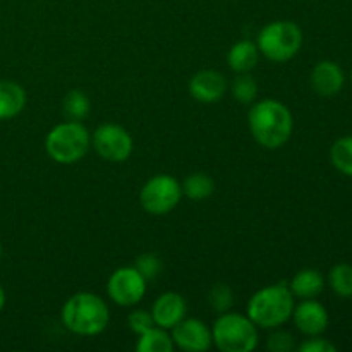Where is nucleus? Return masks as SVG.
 Returning a JSON list of instances; mask_svg holds the SVG:
<instances>
[{"mask_svg": "<svg viewBox=\"0 0 352 352\" xmlns=\"http://www.w3.org/2000/svg\"><path fill=\"white\" fill-rule=\"evenodd\" d=\"M248 126L251 136L267 150L284 146L294 129V119L287 105L278 100L265 98L251 103L248 113Z\"/></svg>", "mask_w": 352, "mask_h": 352, "instance_id": "obj_1", "label": "nucleus"}, {"mask_svg": "<svg viewBox=\"0 0 352 352\" xmlns=\"http://www.w3.org/2000/svg\"><path fill=\"white\" fill-rule=\"evenodd\" d=\"M62 323L69 332L81 337H93L109 327L110 309L105 299L93 292H76L64 302Z\"/></svg>", "mask_w": 352, "mask_h": 352, "instance_id": "obj_2", "label": "nucleus"}, {"mask_svg": "<svg viewBox=\"0 0 352 352\" xmlns=\"http://www.w3.org/2000/svg\"><path fill=\"white\" fill-rule=\"evenodd\" d=\"M294 306L291 289L280 282L254 292L248 301L246 315L258 329L274 330L291 320Z\"/></svg>", "mask_w": 352, "mask_h": 352, "instance_id": "obj_3", "label": "nucleus"}, {"mask_svg": "<svg viewBox=\"0 0 352 352\" xmlns=\"http://www.w3.org/2000/svg\"><path fill=\"white\" fill-rule=\"evenodd\" d=\"M91 146V134L78 120H65L48 131L45 138V151L60 165L78 164L86 157Z\"/></svg>", "mask_w": 352, "mask_h": 352, "instance_id": "obj_4", "label": "nucleus"}, {"mask_svg": "<svg viewBox=\"0 0 352 352\" xmlns=\"http://www.w3.org/2000/svg\"><path fill=\"white\" fill-rule=\"evenodd\" d=\"M213 346L222 352H251L258 346V327L248 315L220 313L212 327Z\"/></svg>", "mask_w": 352, "mask_h": 352, "instance_id": "obj_5", "label": "nucleus"}, {"mask_svg": "<svg viewBox=\"0 0 352 352\" xmlns=\"http://www.w3.org/2000/svg\"><path fill=\"white\" fill-rule=\"evenodd\" d=\"M256 45L260 54L272 62H287L302 47V31L294 21H272L261 28Z\"/></svg>", "mask_w": 352, "mask_h": 352, "instance_id": "obj_6", "label": "nucleus"}, {"mask_svg": "<svg viewBox=\"0 0 352 352\" xmlns=\"http://www.w3.org/2000/svg\"><path fill=\"white\" fill-rule=\"evenodd\" d=\"M181 198V182L168 174H158L148 179L140 192V203L143 210L155 217L170 213L179 205Z\"/></svg>", "mask_w": 352, "mask_h": 352, "instance_id": "obj_7", "label": "nucleus"}, {"mask_svg": "<svg viewBox=\"0 0 352 352\" xmlns=\"http://www.w3.org/2000/svg\"><path fill=\"white\" fill-rule=\"evenodd\" d=\"M91 144L98 157L112 164H122L133 155L134 143L126 127L119 124H102L91 134Z\"/></svg>", "mask_w": 352, "mask_h": 352, "instance_id": "obj_8", "label": "nucleus"}, {"mask_svg": "<svg viewBox=\"0 0 352 352\" xmlns=\"http://www.w3.org/2000/svg\"><path fill=\"white\" fill-rule=\"evenodd\" d=\"M148 280L136 270V267H120L107 282V294L117 306L131 308L143 301Z\"/></svg>", "mask_w": 352, "mask_h": 352, "instance_id": "obj_9", "label": "nucleus"}, {"mask_svg": "<svg viewBox=\"0 0 352 352\" xmlns=\"http://www.w3.org/2000/svg\"><path fill=\"white\" fill-rule=\"evenodd\" d=\"M172 342L184 352H206L213 346L212 329L198 318H182L172 329Z\"/></svg>", "mask_w": 352, "mask_h": 352, "instance_id": "obj_10", "label": "nucleus"}, {"mask_svg": "<svg viewBox=\"0 0 352 352\" xmlns=\"http://www.w3.org/2000/svg\"><path fill=\"white\" fill-rule=\"evenodd\" d=\"M294 325L302 336L316 337L322 336L329 327V313L322 302L313 299H302L298 306H294L292 311Z\"/></svg>", "mask_w": 352, "mask_h": 352, "instance_id": "obj_11", "label": "nucleus"}, {"mask_svg": "<svg viewBox=\"0 0 352 352\" xmlns=\"http://www.w3.org/2000/svg\"><path fill=\"white\" fill-rule=\"evenodd\" d=\"M227 79L222 72L203 69L189 81V95L199 103H215L226 95Z\"/></svg>", "mask_w": 352, "mask_h": 352, "instance_id": "obj_12", "label": "nucleus"}, {"mask_svg": "<svg viewBox=\"0 0 352 352\" xmlns=\"http://www.w3.org/2000/svg\"><path fill=\"white\" fill-rule=\"evenodd\" d=\"M186 311L188 305L179 292H164L155 299L151 306L155 325L165 330H172L182 318H186Z\"/></svg>", "mask_w": 352, "mask_h": 352, "instance_id": "obj_13", "label": "nucleus"}, {"mask_svg": "<svg viewBox=\"0 0 352 352\" xmlns=\"http://www.w3.org/2000/svg\"><path fill=\"white\" fill-rule=\"evenodd\" d=\"M309 81H311V88L320 96H336L342 89L346 76L337 62L322 60L313 67Z\"/></svg>", "mask_w": 352, "mask_h": 352, "instance_id": "obj_14", "label": "nucleus"}, {"mask_svg": "<svg viewBox=\"0 0 352 352\" xmlns=\"http://www.w3.org/2000/svg\"><path fill=\"white\" fill-rule=\"evenodd\" d=\"M26 91L14 81H0V120H9L19 116L26 107Z\"/></svg>", "mask_w": 352, "mask_h": 352, "instance_id": "obj_15", "label": "nucleus"}, {"mask_svg": "<svg viewBox=\"0 0 352 352\" xmlns=\"http://www.w3.org/2000/svg\"><path fill=\"white\" fill-rule=\"evenodd\" d=\"M260 58V50H258L256 41L241 40L230 47L227 54V64L237 74L243 72H251L258 64Z\"/></svg>", "mask_w": 352, "mask_h": 352, "instance_id": "obj_16", "label": "nucleus"}, {"mask_svg": "<svg viewBox=\"0 0 352 352\" xmlns=\"http://www.w3.org/2000/svg\"><path fill=\"white\" fill-rule=\"evenodd\" d=\"M325 287V278L315 268H305L292 277L289 289L292 296L299 299H313Z\"/></svg>", "mask_w": 352, "mask_h": 352, "instance_id": "obj_17", "label": "nucleus"}, {"mask_svg": "<svg viewBox=\"0 0 352 352\" xmlns=\"http://www.w3.org/2000/svg\"><path fill=\"white\" fill-rule=\"evenodd\" d=\"M181 188L182 196L192 199V201H203L215 192V181L205 172H195L184 179Z\"/></svg>", "mask_w": 352, "mask_h": 352, "instance_id": "obj_18", "label": "nucleus"}, {"mask_svg": "<svg viewBox=\"0 0 352 352\" xmlns=\"http://www.w3.org/2000/svg\"><path fill=\"white\" fill-rule=\"evenodd\" d=\"M136 351L138 352H172L174 351V342L168 332L160 327H151L144 333L138 336Z\"/></svg>", "mask_w": 352, "mask_h": 352, "instance_id": "obj_19", "label": "nucleus"}, {"mask_svg": "<svg viewBox=\"0 0 352 352\" xmlns=\"http://www.w3.org/2000/svg\"><path fill=\"white\" fill-rule=\"evenodd\" d=\"M62 112L69 120H78L81 122L82 119L89 116L91 112V102L88 95L81 89H71L62 100Z\"/></svg>", "mask_w": 352, "mask_h": 352, "instance_id": "obj_20", "label": "nucleus"}, {"mask_svg": "<svg viewBox=\"0 0 352 352\" xmlns=\"http://www.w3.org/2000/svg\"><path fill=\"white\" fill-rule=\"evenodd\" d=\"M330 160L337 170L352 177V136L340 138L332 144Z\"/></svg>", "mask_w": 352, "mask_h": 352, "instance_id": "obj_21", "label": "nucleus"}, {"mask_svg": "<svg viewBox=\"0 0 352 352\" xmlns=\"http://www.w3.org/2000/svg\"><path fill=\"white\" fill-rule=\"evenodd\" d=\"M230 91L237 102L243 105H251L258 98V82L250 72H243V74H237V78L232 81Z\"/></svg>", "mask_w": 352, "mask_h": 352, "instance_id": "obj_22", "label": "nucleus"}, {"mask_svg": "<svg viewBox=\"0 0 352 352\" xmlns=\"http://www.w3.org/2000/svg\"><path fill=\"white\" fill-rule=\"evenodd\" d=\"M329 285L339 298H352V265H336L329 274Z\"/></svg>", "mask_w": 352, "mask_h": 352, "instance_id": "obj_23", "label": "nucleus"}, {"mask_svg": "<svg viewBox=\"0 0 352 352\" xmlns=\"http://www.w3.org/2000/svg\"><path fill=\"white\" fill-rule=\"evenodd\" d=\"M208 305L215 313L230 311L234 305V292L227 284H215L208 292Z\"/></svg>", "mask_w": 352, "mask_h": 352, "instance_id": "obj_24", "label": "nucleus"}, {"mask_svg": "<svg viewBox=\"0 0 352 352\" xmlns=\"http://www.w3.org/2000/svg\"><path fill=\"white\" fill-rule=\"evenodd\" d=\"M136 270L143 275L146 280H153L162 274V261L158 254L155 253H143L138 256L136 263H134Z\"/></svg>", "mask_w": 352, "mask_h": 352, "instance_id": "obj_25", "label": "nucleus"}, {"mask_svg": "<svg viewBox=\"0 0 352 352\" xmlns=\"http://www.w3.org/2000/svg\"><path fill=\"white\" fill-rule=\"evenodd\" d=\"M267 349L270 352H291L294 351V337L285 330L274 329L267 339Z\"/></svg>", "mask_w": 352, "mask_h": 352, "instance_id": "obj_26", "label": "nucleus"}, {"mask_svg": "<svg viewBox=\"0 0 352 352\" xmlns=\"http://www.w3.org/2000/svg\"><path fill=\"white\" fill-rule=\"evenodd\" d=\"M127 327L136 336H141L146 330H150L151 327H155L151 311H146V309H134V311H131L129 316H127Z\"/></svg>", "mask_w": 352, "mask_h": 352, "instance_id": "obj_27", "label": "nucleus"}, {"mask_svg": "<svg viewBox=\"0 0 352 352\" xmlns=\"http://www.w3.org/2000/svg\"><path fill=\"white\" fill-rule=\"evenodd\" d=\"M337 347L330 340L322 339L320 336L309 337L299 346V352H336Z\"/></svg>", "mask_w": 352, "mask_h": 352, "instance_id": "obj_28", "label": "nucleus"}, {"mask_svg": "<svg viewBox=\"0 0 352 352\" xmlns=\"http://www.w3.org/2000/svg\"><path fill=\"white\" fill-rule=\"evenodd\" d=\"M6 301H7L6 291H3V287H2V285H0V311H2L3 306H6Z\"/></svg>", "mask_w": 352, "mask_h": 352, "instance_id": "obj_29", "label": "nucleus"}, {"mask_svg": "<svg viewBox=\"0 0 352 352\" xmlns=\"http://www.w3.org/2000/svg\"><path fill=\"white\" fill-rule=\"evenodd\" d=\"M0 260H2V244H0Z\"/></svg>", "mask_w": 352, "mask_h": 352, "instance_id": "obj_30", "label": "nucleus"}, {"mask_svg": "<svg viewBox=\"0 0 352 352\" xmlns=\"http://www.w3.org/2000/svg\"><path fill=\"white\" fill-rule=\"evenodd\" d=\"M351 81H352V72H351Z\"/></svg>", "mask_w": 352, "mask_h": 352, "instance_id": "obj_31", "label": "nucleus"}]
</instances>
